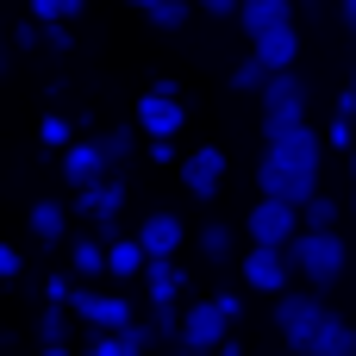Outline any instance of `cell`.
Listing matches in <instances>:
<instances>
[{
  "instance_id": "cell-1",
  "label": "cell",
  "mask_w": 356,
  "mask_h": 356,
  "mask_svg": "<svg viewBox=\"0 0 356 356\" xmlns=\"http://www.w3.org/2000/svg\"><path fill=\"white\" fill-rule=\"evenodd\" d=\"M288 263H294V275H300L307 288H332V282H344L350 250H344L338 225H300V232L288 238Z\"/></svg>"
},
{
  "instance_id": "cell-2",
  "label": "cell",
  "mask_w": 356,
  "mask_h": 356,
  "mask_svg": "<svg viewBox=\"0 0 356 356\" xmlns=\"http://www.w3.org/2000/svg\"><path fill=\"white\" fill-rule=\"evenodd\" d=\"M263 163H275V169H288V175H300V181H319V163H325V131H313V125L300 119V125H288V131L263 138Z\"/></svg>"
},
{
  "instance_id": "cell-3",
  "label": "cell",
  "mask_w": 356,
  "mask_h": 356,
  "mask_svg": "<svg viewBox=\"0 0 356 356\" xmlns=\"http://www.w3.org/2000/svg\"><path fill=\"white\" fill-rule=\"evenodd\" d=\"M257 100H263V138H275V131H288V125L307 119V81L294 69H269V81L257 88Z\"/></svg>"
},
{
  "instance_id": "cell-4",
  "label": "cell",
  "mask_w": 356,
  "mask_h": 356,
  "mask_svg": "<svg viewBox=\"0 0 356 356\" xmlns=\"http://www.w3.org/2000/svg\"><path fill=\"white\" fill-rule=\"evenodd\" d=\"M69 319H81V325H94V332H119V325H131L138 313H131L125 294H106L100 282H75V294H69Z\"/></svg>"
},
{
  "instance_id": "cell-5",
  "label": "cell",
  "mask_w": 356,
  "mask_h": 356,
  "mask_svg": "<svg viewBox=\"0 0 356 356\" xmlns=\"http://www.w3.org/2000/svg\"><path fill=\"white\" fill-rule=\"evenodd\" d=\"M319 319H325V300H319V288H307V294H275V332H282V344L288 350H307L313 344V332H319Z\"/></svg>"
},
{
  "instance_id": "cell-6",
  "label": "cell",
  "mask_w": 356,
  "mask_h": 356,
  "mask_svg": "<svg viewBox=\"0 0 356 356\" xmlns=\"http://www.w3.org/2000/svg\"><path fill=\"white\" fill-rule=\"evenodd\" d=\"M138 131L144 138H175L181 125H188V106H181V88L175 81H156V88H144L138 94Z\"/></svg>"
},
{
  "instance_id": "cell-7",
  "label": "cell",
  "mask_w": 356,
  "mask_h": 356,
  "mask_svg": "<svg viewBox=\"0 0 356 356\" xmlns=\"http://www.w3.org/2000/svg\"><path fill=\"white\" fill-rule=\"evenodd\" d=\"M69 213L75 219H88V225H100V232H113V219L125 213V181L106 169L100 181H88V188H75V200H69Z\"/></svg>"
},
{
  "instance_id": "cell-8",
  "label": "cell",
  "mask_w": 356,
  "mask_h": 356,
  "mask_svg": "<svg viewBox=\"0 0 356 356\" xmlns=\"http://www.w3.org/2000/svg\"><path fill=\"white\" fill-rule=\"evenodd\" d=\"M300 232V207H288V200H275V194H263L250 213H244V238L250 244H288Z\"/></svg>"
},
{
  "instance_id": "cell-9",
  "label": "cell",
  "mask_w": 356,
  "mask_h": 356,
  "mask_svg": "<svg viewBox=\"0 0 356 356\" xmlns=\"http://www.w3.org/2000/svg\"><path fill=\"white\" fill-rule=\"evenodd\" d=\"M244 288H257V294H282V288H294L288 244H250V250H244Z\"/></svg>"
},
{
  "instance_id": "cell-10",
  "label": "cell",
  "mask_w": 356,
  "mask_h": 356,
  "mask_svg": "<svg viewBox=\"0 0 356 356\" xmlns=\"http://www.w3.org/2000/svg\"><path fill=\"white\" fill-rule=\"evenodd\" d=\"M225 332H232V319L219 313V300H188L181 307V332H175V350H219Z\"/></svg>"
},
{
  "instance_id": "cell-11",
  "label": "cell",
  "mask_w": 356,
  "mask_h": 356,
  "mask_svg": "<svg viewBox=\"0 0 356 356\" xmlns=\"http://www.w3.org/2000/svg\"><path fill=\"white\" fill-rule=\"evenodd\" d=\"M56 169H63V181L69 188H88V181H100L113 163H106V150H100V138H88V131H75L63 150H56Z\"/></svg>"
},
{
  "instance_id": "cell-12",
  "label": "cell",
  "mask_w": 356,
  "mask_h": 356,
  "mask_svg": "<svg viewBox=\"0 0 356 356\" xmlns=\"http://www.w3.org/2000/svg\"><path fill=\"white\" fill-rule=\"evenodd\" d=\"M219 181H225V150H219V144H200L194 156H181V188H188L194 200H213Z\"/></svg>"
},
{
  "instance_id": "cell-13",
  "label": "cell",
  "mask_w": 356,
  "mask_h": 356,
  "mask_svg": "<svg viewBox=\"0 0 356 356\" xmlns=\"http://www.w3.org/2000/svg\"><path fill=\"white\" fill-rule=\"evenodd\" d=\"M250 56L269 63V69H294V63H300V25L282 19V25H269V31H257V38H250Z\"/></svg>"
},
{
  "instance_id": "cell-14",
  "label": "cell",
  "mask_w": 356,
  "mask_h": 356,
  "mask_svg": "<svg viewBox=\"0 0 356 356\" xmlns=\"http://www.w3.org/2000/svg\"><path fill=\"white\" fill-rule=\"evenodd\" d=\"M131 238L144 244V257H175V250L188 244V225H181L175 213H163V207H150V213H144V225H138Z\"/></svg>"
},
{
  "instance_id": "cell-15",
  "label": "cell",
  "mask_w": 356,
  "mask_h": 356,
  "mask_svg": "<svg viewBox=\"0 0 356 356\" xmlns=\"http://www.w3.org/2000/svg\"><path fill=\"white\" fill-rule=\"evenodd\" d=\"M25 232H31L44 250L69 244V207H63V200H31V213H25Z\"/></svg>"
},
{
  "instance_id": "cell-16",
  "label": "cell",
  "mask_w": 356,
  "mask_h": 356,
  "mask_svg": "<svg viewBox=\"0 0 356 356\" xmlns=\"http://www.w3.org/2000/svg\"><path fill=\"white\" fill-rule=\"evenodd\" d=\"M144 288H150V300H181L188 294V269L175 257H144Z\"/></svg>"
},
{
  "instance_id": "cell-17",
  "label": "cell",
  "mask_w": 356,
  "mask_h": 356,
  "mask_svg": "<svg viewBox=\"0 0 356 356\" xmlns=\"http://www.w3.org/2000/svg\"><path fill=\"white\" fill-rule=\"evenodd\" d=\"M69 275L75 282H100L106 275V238H94V232L69 238Z\"/></svg>"
},
{
  "instance_id": "cell-18",
  "label": "cell",
  "mask_w": 356,
  "mask_h": 356,
  "mask_svg": "<svg viewBox=\"0 0 356 356\" xmlns=\"http://www.w3.org/2000/svg\"><path fill=\"white\" fill-rule=\"evenodd\" d=\"M307 356H356V325H344V319L325 307V319H319V332H313Z\"/></svg>"
},
{
  "instance_id": "cell-19",
  "label": "cell",
  "mask_w": 356,
  "mask_h": 356,
  "mask_svg": "<svg viewBox=\"0 0 356 356\" xmlns=\"http://www.w3.org/2000/svg\"><path fill=\"white\" fill-rule=\"evenodd\" d=\"M257 188L275 194V200H288V207H300L319 181H300V175H288V169H275V163H257Z\"/></svg>"
},
{
  "instance_id": "cell-20",
  "label": "cell",
  "mask_w": 356,
  "mask_h": 356,
  "mask_svg": "<svg viewBox=\"0 0 356 356\" xmlns=\"http://www.w3.org/2000/svg\"><path fill=\"white\" fill-rule=\"evenodd\" d=\"M232 19H244V38H257V31H269V25L294 19V0H238V13H232Z\"/></svg>"
},
{
  "instance_id": "cell-21",
  "label": "cell",
  "mask_w": 356,
  "mask_h": 356,
  "mask_svg": "<svg viewBox=\"0 0 356 356\" xmlns=\"http://www.w3.org/2000/svg\"><path fill=\"white\" fill-rule=\"evenodd\" d=\"M106 275L113 282H138L144 275V244L138 238H113L106 244Z\"/></svg>"
},
{
  "instance_id": "cell-22",
  "label": "cell",
  "mask_w": 356,
  "mask_h": 356,
  "mask_svg": "<svg viewBox=\"0 0 356 356\" xmlns=\"http://www.w3.org/2000/svg\"><path fill=\"white\" fill-rule=\"evenodd\" d=\"M138 13H144V25H156V31H181V25L194 19V0H144Z\"/></svg>"
},
{
  "instance_id": "cell-23",
  "label": "cell",
  "mask_w": 356,
  "mask_h": 356,
  "mask_svg": "<svg viewBox=\"0 0 356 356\" xmlns=\"http://www.w3.org/2000/svg\"><path fill=\"white\" fill-rule=\"evenodd\" d=\"M38 344H44V350H69V307L44 300V313H38Z\"/></svg>"
},
{
  "instance_id": "cell-24",
  "label": "cell",
  "mask_w": 356,
  "mask_h": 356,
  "mask_svg": "<svg viewBox=\"0 0 356 356\" xmlns=\"http://www.w3.org/2000/svg\"><path fill=\"white\" fill-rule=\"evenodd\" d=\"M338 219H344V200H332L325 188H313L300 200V225H338Z\"/></svg>"
},
{
  "instance_id": "cell-25",
  "label": "cell",
  "mask_w": 356,
  "mask_h": 356,
  "mask_svg": "<svg viewBox=\"0 0 356 356\" xmlns=\"http://www.w3.org/2000/svg\"><path fill=\"white\" fill-rule=\"evenodd\" d=\"M200 257H207V263H232V257H238V232L213 219V225L200 232Z\"/></svg>"
},
{
  "instance_id": "cell-26",
  "label": "cell",
  "mask_w": 356,
  "mask_h": 356,
  "mask_svg": "<svg viewBox=\"0 0 356 356\" xmlns=\"http://www.w3.org/2000/svg\"><path fill=\"white\" fill-rule=\"evenodd\" d=\"M150 332H156L163 344H175V332H181V300H150Z\"/></svg>"
},
{
  "instance_id": "cell-27",
  "label": "cell",
  "mask_w": 356,
  "mask_h": 356,
  "mask_svg": "<svg viewBox=\"0 0 356 356\" xmlns=\"http://www.w3.org/2000/svg\"><path fill=\"white\" fill-rule=\"evenodd\" d=\"M25 13H31L38 25H44V19H69V25H75V19L88 13V0H25Z\"/></svg>"
},
{
  "instance_id": "cell-28",
  "label": "cell",
  "mask_w": 356,
  "mask_h": 356,
  "mask_svg": "<svg viewBox=\"0 0 356 356\" xmlns=\"http://www.w3.org/2000/svg\"><path fill=\"white\" fill-rule=\"evenodd\" d=\"M225 81H232V94H257V88L269 81V63H257V56H244V63H238V69H232Z\"/></svg>"
},
{
  "instance_id": "cell-29",
  "label": "cell",
  "mask_w": 356,
  "mask_h": 356,
  "mask_svg": "<svg viewBox=\"0 0 356 356\" xmlns=\"http://www.w3.org/2000/svg\"><path fill=\"white\" fill-rule=\"evenodd\" d=\"M100 150H106V163L119 169V163L138 156V131H125V125H119V131H100Z\"/></svg>"
},
{
  "instance_id": "cell-30",
  "label": "cell",
  "mask_w": 356,
  "mask_h": 356,
  "mask_svg": "<svg viewBox=\"0 0 356 356\" xmlns=\"http://www.w3.org/2000/svg\"><path fill=\"white\" fill-rule=\"evenodd\" d=\"M75 138V119H63V113H44V125H38V144L44 150H63Z\"/></svg>"
},
{
  "instance_id": "cell-31",
  "label": "cell",
  "mask_w": 356,
  "mask_h": 356,
  "mask_svg": "<svg viewBox=\"0 0 356 356\" xmlns=\"http://www.w3.org/2000/svg\"><path fill=\"white\" fill-rule=\"evenodd\" d=\"M356 138V113H332V125H325V150H350Z\"/></svg>"
},
{
  "instance_id": "cell-32",
  "label": "cell",
  "mask_w": 356,
  "mask_h": 356,
  "mask_svg": "<svg viewBox=\"0 0 356 356\" xmlns=\"http://www.w3.org/2000/svg\"><path fill=\"white\" fill-rule=\"evenodd\" d=\"M44 50H75V31H69V19H44Z\"/></svg>"
},
{
  "instance_id": "cell-33",
  "label": "cell",
  "mask_w": 356,
  "mask_h": 356,
  "mask_svg": "<svg viewBox=\"0 0 356 356\" xmlns=\"http://www.w3.org/2000/svg\"><path fill=\"white\" fill-rule=\"evenodd\" d=\"M38 44H44V25L38 19H19L13 25V50H38Z\"/></svg>"
},
{
  "instance_id": "cell-34",
  "label": "cell",
  "mask_w": 356,
  "mask_h": 356,
  "mask_svg": "<svg viewBox=\"0 0 356 356\" xmlns=\"http://www.w3.org/2000/svg\"><path fill=\"white\" fill-rule=\"evenodd\" d=\"M69 294H75V275H50V282H44V300L69 307Z\"/></svg>"
},
{
  "instance_id": "cell-35",
  "label": "cell",
  "mask_w": 356,
  "mask_h": 356,
  "mask_svg": "<svg viewBox=\"0 0 356 356\" xmlns=\"http://www.w3.org/2000/svg\"><path fill=\"white\" fill-rule=\"evenodd\" d=\"M213 300H219V313H225V319H232V325H238V319H244V294H238V288H219V294H213Z\"/></svg>"
},
{
  "instance_id": "cell-36",
  "label": "cell",
  "mask_w": 356,
  "mask_h": 356,
  "mask_svg": "<svg viewBox=\"0 0 356 356\" xmlns=\"http://www.w3.org/2000/svg\"><path fill=\"white\" fill-rule=\"evenodd\" d=\"M19 269H25V257L13 244H0V282H19Z\"/></svg>"
},
{
  "instance_id": "cell-37",
  "label": "cell",
  "mask_w": 356,
  "mask_h": 356,
  "mask_svg": "<svg viewBox=\"0 0 356 356\" xmlns=\"http://www.w3.org/2000/svg\"><path fill=\"white\" fill-rule=\"evenodd\" d=\"M150 163H175V138H150Z\"/></svg>"
},
{
  "instance_id": "cell-38",
  "label": "cell",
  "mask_w": 356,
  "mask_h": 356,
  "mask_svg": "<svg viewBox=\"0 0 356 356\" xmlns=\"http://www.w3.org/2000/svg\"><path fill=\"white\" fill-rule=\"evenodd\" d=\"M194 6H200V13H213V19H232V13H238V0H194Z\"/></svg>"
},
{
  "instance_id": "cell-39",
  "label": "cell",
  "mask_w": 356,
  "mask_h": 356,
  "mask_svg": "<svg viewBox=\"0 0 356 356\" xmlns=\"http://www.w3.org/2000/svg\"><path fill=\"white\" fill-rule=\"evenodd\" d=\"M13 69V38H0V75Z\"/></svg>"
},
{
  "instance_id": "cell-40",
  "label": "cell",
  "mask_w": 356,
  "mask_h": 356,
  "mask_svg": "<svg viewBox=\"0 0 356 356\" xmlns=\"http://www.w3.org/2000/svg\"><path fill=\"white\" fill-rule=\"evenodd\" d=\"M338 6H344V25L356 31V0H338Z\"/></svg>"
},
{
  "instance_id": "cell-41",
  "label": "cell",
  "mask_w": 356,
  "mask_h": 356,
  "mask_svg": "<svg viewBox=\"0 0 356 356\" xmlns=\"http://www.w3.org/2000/svg\"><path fill=\"white\" fill-rule=\"evenodd\" d=\"M344 156H350V175H356V138H350V150H344Z\"/></svg>"
},
{
  "instance_id": "cell-42",
  "label": "cell",
  "mask_w": 356,
  "mask_h": 356,
  "mask_svg": "<svg viewBox=\"0 0 356 356\" xmlns=\"http://www.w3.org/2000/svg\"><path fill=\"white\" fill-rule=\"evenodd\" d=\"M350 213H356V175H350Z\"/></svg>"
},
{
  "instance_id": "cell-43",
  "label": "cell",
  "mask_w": 356,
  "mask_h": 356,
  "mask_svg": "<svg viewBox=\"0 0 356 356\" xmlns=\"http://www.w3.org/2000/svg\"><path fill=\"white\" fill-rule=\"evenodd\" d=\"M125 6H131V13H138V6H144V0H125Z\"/></svg>"
},
{
  "instance_id": "cell-44",
  "label": "cell",
  "mask_w": 356,
  "mask_h": 356,
  "mask_svg": "<svg viewBox=\"0 0 356 356\" xmlns=\"http://www.w3.org/2000/svg\"><path fill=\"white\" fill-rule=\"evenodd\" d=\"M350 94H356V75H350Z\"/></svg>"
}]
</instances>
